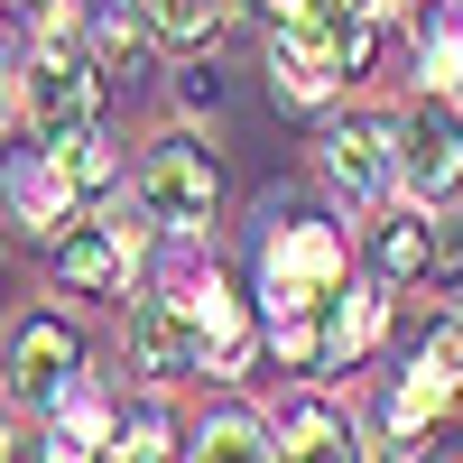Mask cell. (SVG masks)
<instances>
[{"instance_id": "obj_21", "label": "cell", "mask_w": 463, "mask_h": 463, "mask_svg": "<svg viewBox=\"0 0 463 463\" xmlns=\"http://www.w3.org/2000/svg\"><path fill=\"white\" fill-rule=\"evenodd\" d=\"M102 74H148V37L130 28V19H102V56H93Z\"/></svg>"}, {"instance_id": "obj_8", "label": "cell", "mask_w": 463, "mask_h": 463, "mask_svg": "<svg viewBox=\"0 0 463 463\" xmlns=\"http://www.w3.org/2000/svg\"><path fill=\"white\" fill-rule=\"evenodd\" d=\"M380 269L390 279H427V288H463V222L445 213H390L380 222Z\"/></svg>"}, {"instance_id": "obj_22", "label": "cell", "mask_w": 463, "mask_h": 463, "mask_svg": "<svg viewBox=\"0 0 463 463\" xmlns=\"http://www.w3.org/2000/svg\"><path fill=\"white\" fill-rule=\"evenodd\" d=\"M0 454H19V436H10V417H0Z\"/></svg>"}, {"instance_id": "obj_17", "label": "cell", "mask_w": 463, "mask_h": 463, "mask_svg": "<svg viewBox=\"0 0 463 463\" xmlns=\"http://www.w3.org/2000/svg\"><path fill=\"white\" fill-rule=\"evenodd\" d=\"M56 158H65V176H74V195H111L130 167H121V148H111L102 130H65V139H47Z\"/></svg>"}, {"instance_id": "obj_4", "label": "cell", "mask_w": 463, "mask_h": 463, "mask_svg": "<svg viewBox=\"0 0 463 463\" xmlns=\"http://www.w3.org/2000/svg\"><path fill=\"white\" fill-rule=\"evenodd\" d=\"M399 185L417 204H445L463 185V111L445 93H427V102L399 111Z\"/></svg>"}, {"instance_id": "obj_13", "label": "cell", "mask_w": 463, "mask_h": 463, "mask_svg": "<svg viewBox=\"0 0 463 463\" xmlns=\"http://www.w3.org/2000/svg\"><path fill=\"white\" fill-rule=\"evenodd\" d=\"M380 334H390V297H380V288H334V297H325V362H334V371L362 362Z\"/></svg>"}, {"instance_id": "obj_19", "label": "cell", "mask_w": 463, "mask_h": 463, "mask_svg": "<svg viewBox=\"0 0 463 463\" xmlns=\"http://www.w3.org/2000/svg\"><path fill=\"white\" fill-rule=\"evenodd\" d=\"M111 454H130V463H158V454H176V417L148 399V408H130L121 427H111Z\"/></svg>"}, {"instance_id": "obj_12", "label": "cell", "mask_w": 463, "mask_h": 463, "mask_svg": "<svg viewBox=\"0 0 463 463\" xmlns=\"http://www.w3.org/2000/svg\"><path fill=\"white\" fill-rule=\"evenodd\" d=\"M269 436H279V454H353V408H334L316 390H288L279 408H269Z\"/></svg>"}, {"instance_id": "obj_3", "label": "cell", "mask_w": 463, "mask_h": 463, "mask_svg": "<svg viewBox=\"0 0 463 463\" xmlns=\"http://www.w3.org/2000/svg\"><path fill=\"white\" fill-rule=\"evenodd\" d=\"M148 222H158L148 204H139V213H93V222H65V232H56V269H65L74 288H93V297H121V288H130V269L148 260V241H158Z\"/></svg>"}, {"instance_id": "obj_1", "label": "cell", "mask_w": 463, "mask_h": 463, "mask_svg": "<svg viewBox=\"0 0 463 463\" xmlns=\"http://www.w3.org/2000/svg\"><path fill=\"white\" fill-rule=\"evenodd\" d=\"M343 279H353V250L325 213H279L269 204V232H260V306L269 316H297V306H325Z\"/></svg>"}, {"instance_id": "obj_16", "label": "cell", "mask_w": 463, "mask_h": 463, "mask_svg": "<svg viewBox=\"0 0 463 463\" xmlns=\"http://www.w3.org/2000/svg\"><path fill=\"white\" fill-rule=\"evenodd\" d=\"M195 454H204V463H250V454H279V436H269V417L222 408V417H204V427H195Z\"/></svg>"}, {"instance_id": "obj_18", "label": "cell", "mask_w": 463, "mask_h": 463, "mask_svg": "<svg viewBox=\"0 0 463 463\" xmlns=\"http://www.w3.org/2000/svg\"><path fill=\"white\" fill-rule=\"evenodd\" d=\"M269 84H279V102H334L343 93V74L325 65V56H306V47H269Z\"/></svg>"}, {"instance_id": "obj_14", "label": "cell", "mask_w": 463, "mask_h": 463, "mask_svg": "<svg viewBox=\"0 0 463 463\" xmlns=\"http://www.w3.org/2000/svg\"><path fill=\"white\" fill-rule=\"evenodd\" d=\"M111 427H121V417H111V408H102V390L74 371L65 390H56V408H47V436H56L47 454H111Z\"/></svg>"}, {"instance_id": "obj_11", "label": "cell", "mask_w": 463, "mask_h": 463, "mask_svg": "<svg viewBox=\"0 0 463 463\" xmlns=\"http://www.w3.org/2000/svg\"><path fill=\"white\" fill-rule=\"evenodd\" d=\"M0 204H10L28 232H47V241H56V232L74 222V204H84V195H74V176H65V158H56V148H28V158H10V167H0Z\"/></svg>"}, {"instance_id": "obj_7", "label": "cell", "mask_w": 463, "mask_h": 463, "mask_svg": "<svg viewBox=\"0 0 463 463\" xmlns=\"http://www.w3.org/2000/svg\"><path fill=\"white\" fill-rule=\"evenodd\" d=\"M325 176L353 195L362 213L399 185V121H371V111H353V121L325 130Z\"/></svg>"}, {"instance_id": "obj_9", "label": "cell", "mask_w": 463, "mask_h": 463, "mask_svg": "<svg viewBox=\"0 0 463 463\" xmlns=\"http://www.w3.org/2000/svg\"><path fill=\"white\" fill-rule=\"evenodd\" d=\"M84 371V343H74V325H56V316H28L19 334H10V399L19 408H56V390Z\"/></svg>"}, {"instance_id": "obj_24", "label": "cell", "mask_w": 463, "mask_h": 463, "mask_svg": "<svg viewBox=\"0 0 463 463\" xmlns=\"http://www.w3.org/2000/svg\"><path fill=\"white\" fill-rule=\"evenodd\" d=\"M0 10H37V0H0Z\"/></svg>"}, {"instance_id": "obj_5", "label": "cell", "mask_w": 463, "mask_h": 463, "mask_svg": "<svg viewBox=\"0 0 463 463\" xmlns=\"http://www.w3.org/2000/svg\"><path fill=\"white\" fill-rule=\"evenodd\" d=\"M19 93H28L37 139L93 130V111H102V65H93L84 47H37V56H28V74H19Z\"/></svg>"}, {"instance_id": "obj_23", "label": "cell", "mask_w": 463, "mask_h": 463, "mask_svg": "<svg viewBox=\"0 0 463 463\" xmlns=\"http://www.w3.org/2000/svg\"><path fill=\"white\" fill-rule=\"evenodd\" d=\"M0 111H10V65H0Z\"/></svg>"}, {"instance_id": "obj_15", "label": "cell", "mask_w": 463, "mask_h": 463, "mask_svg": "<svg viewBox=\"0 0 463 463\" xmlns=\"http://www.w3.org/2000/svg\"><path fill=\"white\" fill-rule=\"evenodd\" d=\"M417 65H427V93L463 102V0H417Z\"/></svg>"}, {"instance_id": "obj_10", "label": "cell", "mask_w": 463, "mask_h": 463, "mask_svg": "<svg viewBox=\"0 0 463 463\" xmlns=\"http://www.w3.org/2000/svg\"><path fill=\"white\" fill-rule=\"evenodd\" d=\"M130 362H139L148 380H185V371H204L195 306H185V297H139V306H130Z\"/></svg>"}, {"instance_id": "obj_20", "label": "cell", "mask_w": 463, "mask_h": 463, "mask_svg": "<svg viewBox=\"0 0 463 463\" xmlns=\"http://www.w3.org/2000/svg\"><path fill=\"white\" fill-rule=\"evenodd\" d=\"M158 37H213L222 28V0H139Z\"/></svg>"}, {"instance_id": "obj_2", "label": "cell", "mask_w": 463, "mask_h": 463, "mask_svg": "<svg viewBox=\"0 0 463 463\" xmlns=\"http://www.w3.org/2000/svg\"><path fill=\"white\" fill-rule=\"evenodd\" d=\"M130 204L158 213V232H204L222 204V167L204 158V139H148L130 167Z\"/></svg>"}, {"instance_id": "obj_25", "label": "cell", "mask_w": 463, "mask_h": 463, "mask_svg": "<svg viewBox=\"0 0 463 463\" xmlns=\"http://www.w3.org/2000/svg\"><path fill=\"white\" fill-rule=\"evenodd\" d=\"M269 10H279V0H269Z\"/></svg>"}, {"instance_id": "obj_6", "label": "cell", "mask_w": 463, "mask_h": 463, "mask_svg": "<svg viewBox=\"0 0 463 463\" xmlns=\"http://www.w3.org/2000/svg\"><path fill=\"white\" fill-rule=\"evenodd\" d=\"M185 306H195V334H204V380H241L260 362V325L241 316V288L222 279V269H195V279L176 288Z\"/></svg>"}]
</instances>
